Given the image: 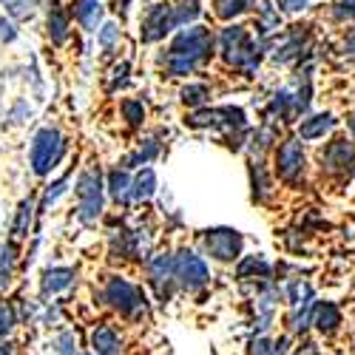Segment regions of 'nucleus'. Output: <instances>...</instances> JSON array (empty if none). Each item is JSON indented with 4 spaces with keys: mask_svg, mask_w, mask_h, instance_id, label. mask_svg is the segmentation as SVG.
<instances>
[{
    "mask_svg": "<svg viewBox=\"0 0 355 355\" xmlns=\"http://www.w3.org/2000/svg\"><path fill=\"white\" fill-rule=\"evenodd\" d=\"M341 3H347V6H355V0H341Z\"/></svg>",
    "mask_w": 355,
    "mask_h": 355,
    "instance_id": "49",
    "label": "nucleus"
},
{
    "mask_svg": "<svg viewBox=\"0 0 355 355\" xmlns=\"http://www.w3.org/2000/svg\"><path fill=\"white\" fill-rule=\"evenodd\" d=\"M270 276H273V264L264 259L261 253H256V256H242L239 259V264H236V279L239 282H270Z\"/></svg>",
    "mask_w": 355,
    "mask_h": 355,
    "instance_id": "18",
    "label": "nucleus"
},
{
    "mask_svg": "<svg viewBox=\"0 0 355 355\" xmlns=\"http://www.w3.org/2000/svg\"><path fill=\"white\" fill-rule=\"evenodd\" d=\"M134 202H148L154 193H157V173L154 168H142L137 176H134Z\"/></svg>",
    "mask_w": 355,
    "mask_h": 355,
    "instance_id": "28",
    "label": "nucleus"
},
{
    "mask_svg": "<svg viewBox=\"0 0 355 355\" xmlns=\"http://www.w3.org/2000/svg\"><path fill=\"white\" fill-rule=\"evenodd\" d=\"M159 157V142L157 139H145L137 151H131L125 159H123V165L120 168H125V171H131V168H142V165H148L151 159H157Z\"/></svg>",
    "mask_w": 355,
    "mask_h": 355,
    "instance_id": "25",
    "label": "nucleus"
},
{
    "mask_svg": "<svg viewBox=\"0 0 355 355\" xmlns=\"http://www.w3.org/2000/svg\"><path fill=\"white\" fill-rule=\"evenodd\" d=\"M66 148H69L66 137L57 128H51V125L40 128L32 137V145H28V165H32V173L35 176H49L57 165L63 162Z\"/></svg>",
    "mask_w": 355,
    "mask_h": 355,
    "instance_id": "5",
    "label": "nucleus"
},
{
    "mask_svg": "<svg viewBox=\"0 0 355 355\" xmlns=\"http://www.w3.org/2000/svg\"><path fill=\"white\" fill-rule=\"evenodd\" d=\"M295 116V92H290V88H279V92L270 97L268 108H264V120H268L270 125L273 123H287Z\"/></svg>",
    "mask_w": 355,
    "mask_h": 355,
    "instance_id": "17",
    "label": "nucleus"
},
{
    "mask_svg": "<svg viewBox=\"0 0 355 355\" xmlns=\"http://www.w3.org/2000/svg\"><path fill=\"white\" fill-rule=\"evenodd\" d=\"M216 54V37L208 26H185L173 35L162 63L168 77H191Z\"/></svg>",
    "mask_w": 355,
    "mask_h": 355,
    "instance_id": "1",
    "label": "nucleus"
},
{
    "mask_svg": "<svg viewBox=\"0 0 355 355\" xmlns=\"http://www.w3.org/2000/svg\"><path fill=\"white\" fill-rule=\"evenodd\" d=\"M15 264H17V248L12 242L0 245V290H6L15 276Z\"/></svg>",
    "mask_w": 355,
    "mask_h": 355,
    "instance_id": "30",
    "label": "nucleus"
},
{
    "mask_svg": "<svg viewBox=\"0 0 355 355\" xmlns=\"http://www.w3.org/2000/svg\"><path fill=\"white\" fill-rule=\"evenodd\" d=\"M105 182L100 168H85L77 182H74V196H77V208L74 216L80 225H97V219L103 216V205H105V193H103Z\"/></svg>",
    "mask_w": 355,
    "mask_h": 355,
    "instance_id": "4",
    "label": "nucleus"
},
{
    "mask_svg": "<svg viewBox=\"0 0 355 355\" xmlns=\"http://www.w3.org/2000/svg\"><path fill=\"white\" fill-rule=\"evenodd\" d=\"M3 6L12 17H32L35 12V0H3Z\"/></svg>",
    "mask_w": 355,
    "mask_h": 355,
    "instance_id": "39",
    "label": "nucleus"
},
{
    "mask_svg": "<svg viewBox=\"0 0 355 355\" xmlns=\"http://www.w3.org/2000/svg\"><path fill=\"white\" fill-rule=\"evenodd\" d=\"M92 355H94V352H92Z\"/></svg>",
    "mask_w": 355,
    "mask_h": 355,
    "instance_id": "50",
    "label": "nucleus"
},
{
    "mask_svg": "<svg viewBox=\"0 0 355 355\" xmlns=\"http://www.w3.org/2000/svg\"><path fill=\"white\" fill-rule=\"evenodd\" d=\"M321 173L333 176V180H352L355 176V142L347 137H333L318 151Z\"/></svg>",
    "mask_w": 355,
    "mask_h": 355,
    "instance_id": "7",
    "label": "nucleus"
},
{
    "mask_svg": "<svg viewBox=\"0 0 355 355\" xmlns=\"http://www.w3.org/2000/svg\"><path fill=\"white\" fill-rule=\"evenodd\" d=\"M302 51H310V26H290V32L273 49V63L302 60Z\"/></svg>",
    "mask_w": 355,
    "mask_h": 355,
    "instance_id": "12",
    "label": "nucleus"
},
{
    "mask_svg": "<svg viewBox=\"0 0 355 355\" xmlns=\"http://www.w3.org/2000/svg\"><path fill=\"white\" fill-rule=\"evenodd\" d=\"M17 40V26L6 17H0V43H15Z\"/></svg>",
    "mask_w": 355,
    "mask_h": 355,
    "instance_id": "43",
    "label": "nucleus"
},
{
    "mask_svg": "<svg viewBox=\"0 0 355 355\" xmlns=\"http://www.w3.org/2000/svg\"><path fill=\"white\" fill-rule=\"evenodd\" d=\"M92 352L94 355H123V338L111 324H97L92 330Z\"/></svg>",
    "mask_w": 355,
    "mask_h": 355,
    "instance_id": "21",
    "label": "nucleus"
},
{
    "mask_svg": "<svg viewBox=\"0 0 355 355\" xmlns=\"http://www.w3.org/2000/svg\"><path fill=\"white\" fill-rule=\"evenodd\" d=\"M103 302L120 313L123 318L128 321H139L148 315V299L139 284L128 282L125 276H108L105 284H103Z\"/></svg>",
    "mask_w": 355,
    "mask_h": 355,
    "instance_id": "3",
    "label": "nucleus"
},
{
    "mask_svg": "<svg viewBox=\"0 0 355 355\" xmlns=\"http://www.w3.org/2000/svg\"><path fill=\"white\" fill-rule=\"evenodd\" d=\"M17 321H20V315H17L15 304L12 302H0V341L17 327Z\"/></svg>",
    "mask_w": 355,
    "mask_h": 355,
    "instance_id": "37",
    "label": "nucleus"
},
{
    "mask_svg": "<svg viewBox=\"0 0 355 355\" xmlns=\"http://www.w3.org/2000/svg\"><path fill=\"white\" fill-rule=\"evenodd\" d=\"M105 188H108V196L116 202V205H128V202H134V176L125 171V168H114L111 173H108V182H105Z\"/></svg>",
    "mask_w": 355,
    "mask_h": 355,
    "instance_id": "22",
    "label": "nucleus"
},
{
    "mask_svg": "<svg viewBox=\"0 0 355 355\" xmlns=\"http://www.w3.org/2000/svg\"><path fill=\"white\" fill-rule=\"evenodd\" d=\"M74 282H77V270L74 268H49V270H43V279H40V295L49 299V295H57V293L69 290Z\"/></svg>",
    "mask_w": 355,
    "mask_h": 355,
    "instance_id": "20",
    "label": "nucleus"
},
{
    "mask_svg": "<svg viewBox=\"0 0 355 355\" xmlns=\"http://www.w3.org/2000/svg\"><path fill=\"white\" fill-rule=\"evenodd\" d=\"M208 100H211V88L205 85V83H188L182 92H180V103L185 105V108H205L208 105Z\"/></svg>",
    "mask_w": 355,
    "mask_h": 355,
    "instance_id": "27",
    "label": "nucleus"
},
{
    "mask_svg": "<svg viewBox=\"0 0 355 355\" xmlns=\"http://www.w3.org/2000/svg\"><path fill=\"white\" fill-rule=\"evenodd\" d=\"M120 40H123V32H120V26L116 23H103L100 26V32H97V46L103 49V54H111L116 46H120Z\"/></svg>",
    "mask_w": 355,
    "mask_h": 355,
    "instance_id": "34",
    "label": "nucleus"
},
{
    "mask_svg": "<svg viewBox=\"0 0 355 355\" xmlns=\"http://www.w3.org/2000/svg\"><path fill=\"white\" fill-rule=\"evenodd\" d=\"M276 176L284 185H299L307 171V154L304 142L299 137H287L276 145Z\"/></svg>",
    "mask_w": 355,
    "mask_h": 355,
    "instance_id": "8",
    "label": "nucleus"
},
{
    "mask_svg": "<svg viewBox=\"0 0 355 355\" xmlns=\"http://www.w3.org/2000/svg\"><path fill=\"white\" fill-rule=\"evenodd\" d=\"M199 248L205 256H211L214 261L230 264L239 261L245 250V236L236 227H208L199 230Z\"/></svg>",
    "mask_w": 355,
    "mask_h": 355,
    "instance_id": "6",
    "label": "nucleus"
},
{
    "mask_svg": "<svg viewBox=\"0 0 355 355\" xmlns=\"http://www.w3.org/2000/svg\"><path fill=\"white\" fill-rule=\"evenodd\" d=\"M256 35L261 40H268L273 32H279L282 26V12L276 3H270V0H261V6H256Z\"/></svg>",
    "mask_w": 355,
    "mask_h": 355,
    "instance_id": "24",
    "label": "nucleus"
},
{
    "mask_svg": "<svg viewBox=\"0 0 355 355\" xmlns=\"http://www.w3.org/2000/svg\"><path fill=\"white\" fill-rule=\"evenodd\" d=\"M32 219H35V205H32V199H23V202L17 205L15 225H12L15 239H26L28 230H32Z\"/></svg>",
    "mask_w": 355,
    "mask_h": 355,
    "instance_id": "32",
    "label": "nucleus"
},
{
    "mask_svg": "<svg viewBox=\"0 0 355 355\" xmlns=\"http://www.w3.org/2000/svg\"><path fill=\"white\" fill-rule=\"evenodd\" d=\"M128 71H131V66H128V63L114 66V71H111V83H108V92H116V88H120V85H125Z\"/></svg>",
    "mask_w": 355,
    "mask_h": 355,
    "instance_id": "41",
    "label": "nucleus"
},
{
    "mask_svg": "<svg viewBox=\"0 0 355 355\" xmlns=\"http://www.w3.org/2000/svg\"><path fill=\"white\" fill-rule=\"evenodd\" d=\"M341 307L336 302H315L313 304V327L321 333V336H336L338 327H341Z\"/></svg>",
    "mask_w": 355,
    "mask_h": 355,
    "instance_id": "15",
    "label": "nucleus"
},
{
    "mask_svg": "<svg viewBox=\"0 0 355 355\" xmlns=\"http://www.w3.org/2000/svg\"><path fill=\"white\" fill-rule=\"evenodd\" d=\"M336 125H338L336 114H330V111H318V114L304 116V120L299 123V128H295V131H299V139H302V142H315V139H324L327 134H333Z\"/></svg>",
    "mask_w": 355,
    "mask_h": 355,
    "instance_id": "14",
    "label": "nucleus"
},
{
    "mask_svg": "<svg viewBox=\"0 0 355 355\" xmlns=\"http://www.w3.org/2000/svg\"><path fill=\"white\" fill-rule=\"evenodd\" d=\"M145 273H148V284L157 293L159 302H168L171 293L176 287V264H173V253L162 250V253H154L148 256L145 261Z\"/></svg>",
    "mask_w": 355,
    "mask_h": 355,
    "instance_id": "11",
    "label": "nucleus"
},
{
    "mask_svg": "<svg viewBox=\"0 0 355 355\" xmlns=\"http://www.w3.org/2000/svg\"><path fill=\"white\" fill-rule=\"evenodd\" d=\"M219 54L230 69H239L245 77H253L259 71L261 54H264V40L253 37L248 26L230 23L219 35Z\"/></svg>",
    "mask_w": 355,
    "mask_h": 355,
    "instance_id": "2",
    "label": "nucleus"
},
{
    "mask_svg": "<svg viewBox=\"0 0 355 355\" xmlns=\"http://www.w3.org/2000/svg\"><path fill=\"white\" fill-rule=\"evenodd\" d=\"M120 114H123V120H125L131 128H139V125L145 123V105H142V100H134V97L123 100V103H120Z\"/></svg>",
    "mask_w": 355,
    "mask_h": 355,
    "instance_id": "35",
    "label": "nucleus"
},
{
    "mask_svg": "<svg viewBox=\"0 0 355 355\" xmlns=\"http://www.w3.org/2000/svg\"><path fill=\"white\" fill-rule=\"evenodd\" d=\"M282 293H284V299H287L290 307H299V304L313 302V287H310L304 279H290Z\"/></svg>",
    "mask_w": 355,
    "mask_h": 355,
    "instance_id": "33",
    "label": "nucleus"
},
{
    "mask_svg": "<svg viewBox=\"0 0 355 355\" xmlns=\"http://www.w3.org/2000/svg\"><path fill=\"white\" fill-rule=\"evenodd\" d=\"M128 6H131V0H114V9H116V12H123V15L128 12Z\"/></svg>",
    "mask_w": 355,
    "mask_h": 355,
    "instance_id": "47",
    "label": "nucleus"
},
{
    "mask_svg": "<svg viewBox=\"0 0 355 355\" xmlns=\"http://www.w3.org/2000/svg\"><path fill=\"white\" fill-rule=\"evenodd\" d=\"M313 304H315V302H307V304H299V307H290V315H287V333L302 336L304 330L313 327Z\"/></svg>",
    "mask_w": 355,
    "mask_h": 355,
    "instance_id": "26",
    "label": "nucleus"
},
{
    "mask_svg": "<svg viewBox=\"0 0 355 355\" xmlns=\"http://www.w3.org/2000/svg\"><path fill=\"white\" fill-rule=\"evenodd\" d=\"M248 173H250V188H253V202L256 205H268L273 196V180L268 168H264V159H250L248 162Z\"/></svg>",
    "mask_w": 355,
    "mask_h": 355,
    "instance_id": "19",
    "label": "nucleus"
},
{
    "mask_svg": "<svg viewBox=\"0 0 355 355\" xmlns=\"http://www.w3.org/2000/svg\"><path fill=\"white\" fill-rule=\"evenodd\" d=\"M250 12V0H214V15L225 23Z\"/></svg>",
    "mask_w": 355,
    "mask_h": 355,
    "instance_id": "31",
    "label": "nucleus"
},
{
    "mask_svg": "<svg viewBox=\"0 0 355 355\" xmlns=\"http://www.w3.org/2000/svg\"><path fill=\"white\" fill-rule=\"evenodd\" d=\"M173 264H176V287H182L185 293H196L202 287H208L211 282V268L205 256H199L196 250H176L173 253Z\"/></svg>",
    "mask_w": 355,
    "mask_h": 355,
    "instance_id": "9",
    "label": "nucleus"
},
{
    "mask_svg": "<svg viewBox=\"0 0 355 355\" xmlns=\"http://www.w3.org/2000/svg\"><path fill=\"white\" fill-rule=\"evenodd\" d=\"M293 355H321V349H318V344L315 341H310V338H304L299 347L293 349Z\"/></svg>",
    "mask_w": 355,
    "mask_h": 355,
    "instance_id": "45",
    "label": "nucleus"
},
{
    "mask_svg": "<svg viewBox=\"0 0 355 355\" xmlns=\"http://www.w3.org/2000/svg\"><path fill=\"white\" fill-rule=\"evenodd\" d=\"M0 355H15V344L12 341H0Z\"/></svg>",
    "mask_w": 355,
    "mask_h": 355,
    "instance_id": "46",
    "label": "nucleus"
},
{
    "mask_svg": "<svg viewBox=\"0 0 355 355\" xmlns=\"http://www.w3.org/2000/svg\"><path fill=\"white\" fill-rule=\"evenodd\" d=\"M173 6V23L176 28H185V26H193L202 15V6H199V0H176Z\"/></svg>",
    "mask_w": 355,
    "mask_h": 355,
    "instance_id": "29",
    "label": "nucleus"
},
{
    "mask_svg": "<svg viewBox=\"0 0 355 355\" xmlns=\"http://www.w3.org/2000/svg\"><path fill=\"white\" fill-rule=\"evenodd\" d=\"M307 3H310V0H276L279 12H287V15H299V12H304Z\"/></svg>",
    "mask_w": 355,
    "mask_h": 355,
    "instance_id": "42",
    "label": "nucleus"
},
{
    "mask_svg": "<svg viewBox=\"0 0 355 355\" xmlns=\"http://www.w3.org/2000/svg\"><path fill=\"white\" fill-rule=\"evenodd\" d=\"M66 191H69V173H66V176H60V180L51 182V185L43 191V196H40V214H46V211H49L51 205H54L57 199H60Z\"/></svg>",
    "mask_w": 355,
    "mask_h": 355,
    "instance_id": "36",
    "label": "nucleus"
},
{
    "mask_svg": "<svg viewBox=\"0 0 355 355\" xmlns=\"http://www.w3.org/2000/svg\"><path fill=\"white\" fill-rule=\"evenodd\" d=\"M71 17L80 23L83 32H100L103 26V0H74L71 3Z\"/></svg>",
    "mask_w": 355,
    "mask_h": 355,
    "instance_id": "16",
    "label": "nucleus"
},
{
    "mask_svg": "<svg viewBox=\"0 0 355 355\" xmlns=\"http://www.w3.org/2000/svg\"><path fill=\"white\" fill-rule=\"evenodd\" d=\"M176 28L173 23V6L159 0V3H151L145 12H142V20H139V40L142 43H162L171 32Z\"/></svg>",
    "mask_w": 355,
    "mask_h": 355,
    "instance_id": "10",
    "label": "nucleus"
},
{
    "mask_svg": "<svg viewBox=\"0 0 355 355\" xmlns=\"http://www.w3.org/2000/svg\"><path fill=\"white\" fill-rule=\"evenodd\" d=\"M248 355H279L276 338H270V336H253L248 341Z\"/></svg>",
    "mask_w": 355,
    "mask_h": 355,
    "instance_id": "38",
    "label": "nucleus"
},
{
    "mask_svg": "<svg viewBox=\"0 0 355 355\" xmlns=\"http://www.w3.org/2000/svg\"><path fill=\"white\" fill-rule=\"evenodd\" d=\"M46 32L54 46H66L71 37V9H66L60 0H51L46 12Z\"/></svg>",
    "mask_w": 355,
    "mask_h": 355,
    "instance_id": "13",
    "label": "nucleus"
},
{
    "mask_svg": "<svg viewBox=\"0 0 355 355\" xmlns=\"http://www.w3.org/2000/svg\"><path fill=\"white\" fill-rule=\"evenodd\" d=\"M273 142H279V128L264 123L259 125L250 137H248V148H250V159H264V154L273 148Z\"/></svg>",
    "mask_w": 355,
    "mask_h": 355,
    "instance_id": "23",
    "label": "nucleus"
},
{
    "mask_svg": "<svg viewBox=\"0 0 355 355\" xmlns=\"http://www.w3.org/2000/svg\"><path fill=\"white\" fill-rule=\"evenodd\" d=\"M57 355H77V336L74 330H63L60 336H57Z\"/></svg>",
    "mask_w": 355,
    "mask_h": 355,
    "instance_id": "40",
    "label": "nucleus"
},
{
    "mask_svg": "<svg viewBox=\"0 0 355 355\" xmlns=\"http://www.w3.org/2000/svg\"><path fill=\"white\" fill-rule=\"evenodd\" d=\"M341 57L347 63H355V32H349L344 40H341Z\"/></svg>",
    "mask_w": 355,
    "mask_h": 355,
    "instance_id": "44",
    "label": "nucleus"
},
{
    "mask_svg": "<svg viewBox=\"0 0 355 355\" xmlns=\"http://www.w3.org/2000/svg\"><path fill=\"white\" fill-rule=\"evenodd\" d=\"M347 128H349V139L355 142V114H349V116H347Z\"/></svg>",
    "mask_w": 355,
    "mask_h": 355,
    "instance_id": "48",
    "label": "nucleus"
}]
</instances>
